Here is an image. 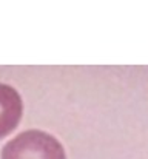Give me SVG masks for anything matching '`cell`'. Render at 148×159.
I'll return each instance as SVG.
<instances>
[{
	"mask_svg": "<svg viewBox=\"0 0 148 159\" xmlns=\"http://www.w3.org/2000/svg\"><path fill=\"white\" fill-rule=\"evenodd\" d=\"M2 159H66L63 145L47 131L26 130L6 142Z\"/></svg>",
	"mask_w": 148,
	"mask_h": 159,
	"instance_id": "obj_1",
	"label": "cell"
},
{
	"mask_svg": "<svg viewBox=\"0 0 148 159\" xmlns=\"http://www.w3.org/2000/svg\"><path fill=\"white\" fill-rule=\"evenodd\" d=\"M23 102L16 88L0 84V141L9 136L20 124Z\"/></svg>",
	"mask_w": 148,
	"mask_h": 159,
	"instance_id": "obj_2",
	"label": "cell"
}]
</instances>
